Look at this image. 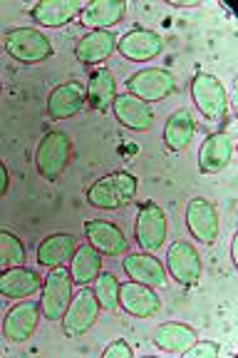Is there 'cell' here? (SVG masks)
Listing matches in <instances>:
<instances>
[{"label": "cell", "instance_id": "31", "mask_svg": "<svg viewBox=\"0 0 238 358\" xmlns=\"http://www.w3.org/2000/svg\"><path fill=\"white\" fill-rule=\"evenodd\" d=\"M102 356H105V358H132L134 351H132V346L124 341V338H114V341H112L110 346L102 351Z\"/></svg>", "mask_w": 238, "mask_h": 358}, {"label": "cell", "instance_id": "24", "mask_svg": "<svg viewBox=\"0 0 238 358\" xmlns=\"http://www.w3.org/2000/svg\"><path fill=\"white\" fill-rule=\"evenodd\" d=\"M75 249H77V241H75L73 234H67V231H57V234L45 236L38 244V264L45 268L65 266L73 259Z\"/></svg>", "mask_w": 238, "mask_h": 358}, {"label": "cell", "instance_id": "28", "mask_svg": "<svg viewBox=\"0 0 238 358\" xmlns=\"http://www.w3.org/2000/svg\"><path fill=\"white\" fill-rule=\"evenodd\" d=\"M94 296L100 311H117L119 308V279L112 271H100L94 279Z\"/></svg>", "mask_w": 238, "mask_h": 358}, {"label": "cell", "instance_id": "7", "mask_svg": "<svg viewBox=\"0 0 238 358\" xmlns=\"http://www.w3.org/2000/svg\"><path fill=\"white\" fill-rule=\"evenodd\" d=\"M169 234V219L166 212L156 204V201H147L137 212V224H134V236L142 252H159Z\"/></svg>", "mask_w": 238, "mask_h": 358}, {"label": "cell", "instance_id": "5", "mask_svg": "<svg viewBox=\"0 0 238 358\" xmlns=\"http://www.w3.org/2000/svg\"><path fill=\"white\" fill-rule=\"evenodd\" d=\"M191 97L209 122H223L228 115V95L223 83L211 73H196L191 80Z\"/></svg>", "mask_w": 238, "mask_h": 358}, {"label": "cell", "instance_id": "8", "mask_svg": "<svg viewBox=\"0 0 238 358\" xmlns=\"http://www.w3.org/2000/svg\"><path fill=\"white\" fill-rule=\"evenodd\" d=\"M100 319V303L94 296L92 289H80L77 294H73L70 306L62 313V331L67 338H80L84 336Z\"/></svg>", "mask_w": 238, "mask_h": 358}, {"label": "cell", "instance_id": "4", "mask_svg": "<svg viewBox=\"0 0 238 358\" xmlns=\"http://www.w3.org/2000/svg\"><path fill=\"white\" fill-rule=\"evenodd\" d=\"M73 276L70 268L55 266L47 271V276L43 279V289H40V313L47 321H60L65 308L70 306L73 299Z\"/></svg>", "mask_w": 238, "mask_h": 358}, {"label": "cell", "instance_id": "17", "mask_svg": "<svg viewBox=\"0 0 238 358\" xmlns=\"http://www.w3.org/2000/svg\"><path fill=\"white\" fill-rule=\"evenodd\" d=\"M112 110H114V117L119 120V124L127 129H134V132H147L154 124V112H151V105L139 97L129 95H117L114 102H112Z\"/></svg>", "mask_w": 238, "mask_h": 358}, {"label": "cell", "instance_id": "15", "mask_svg": "<svg viewBox=\"0 0 238 358\" xmlns=\"http://www.w3.org/2000/svg\"><path fill=\"white\" fill-rule=\"evenodd\" d=\"M84 105H87L84 85L77 80H70V83L52 87L50 97H47V115H50V120H67L75 117Z\"/></svg>", "mask_w": 238, "mask_h": 358}, {"label": "cell", "instance_id": "25", "mask_svg": "<svg viewBox=\"0 0 238 358\" xmlns=\"http://www.w3.org/2000/svg\"><path fill=\"white\" fill-rule=\"evenodd\" d=\"M87 105L97 112H107L112 107L117 97V80H114V73H112L110 67H97L89 73V80H87Z\"/></svg>", "mask_w": 238, "mask_h": 358}, {"label": "cell", "instance_id": "6", "mask_svg": "<svg viewBox=\"0 0 238 358\" xmlns=\"http://www.w3.org/2000/svg\"><path fill=\"white\" fill-rule=\"evenodd\" d=\"M127 92L144 102H161L177 92V78L164 67H144L139 73L129 75Z\"/></svg>", "mask_w": 238, "mask_h": 358}, {"label": "cell", "instance_id": "13", "mask_svg": "<svg viewBox=\"0 0 238 358\" xmlns=\"http://www.w3.org/2000/svg\"><path fill=\"white\" fill-rule=\"evenodd\" d=\"M87 244H92L102 257H124L129 252V241L117 224L107 219H89L84 224Z\"/></svg>", "mask_w": 238, "mask_h": 358}, {"label": "cell", "instance_id": "18", "mask_svg": "<svg viewBox=\"0 0 238 358\" xmlns=\"http://www.w3.org/2000/svg\"><path fill=\"white\" fill-rule=\"evenodd\" d=\"M117 40L112 30H89L75 45V57L84 65H102L117 52Z\"/></svg>", "mask_w": 238, "mask_h": 358}, {"label": "cell", "instance_id": "27", "mask_svg": "<svg viewBox=\"0 0 238 358\" xmlns=\"http://www.w3.org/2000/svg\"><path fill=\"white\" fill-rule=\"evenodd\" d=\"M102 271V254L92 244H80L70 259V276L77 286H87Z\"/></svg>", "mask_w": 238, "mask_h": 358}, {"label": "cell", "instance_id": "21", "mask_svg": "<svg viewBox=\"0 0 238 358\" xmlns=\"http://www.w3.org/2000/svg\"><path fill=\"white\" fill-rule=\"evenodd\" d=\"M43 289V279L38 271L28 266H13L0 271V296L8 299H28Z\"/></svg>", "mask_w": 238, "mask_h": 358}, {"label": "cell", "instance_id": "26", "mask_svg": "<svg viewBox=\"0 0 238 358\" xmlns=\"http://www.w3.org/2000/svg\"><path fill=\"white\" fill-rule=\"evenodd\" d=\"M196 338H199L196 329H191V326H186V324H177V321L161 324L159 329L154 331V346L159 348V351L179 353V356H181Z\"/></svg>", "mask_w": 238, "mask_h": 358}, {"label": "cell", "instance_id": "33", "mask_svg": "<svg viewBox=\"0 0 238 358\" xmlns=\"http://www.w3.org/2000/svg\"><path fill=\"white\" fill-rule=\"evenodd\" d=\"M236 241H238V236H233V241H231V259H233V264L238 266V252H236Z\"/></svg>", "mask_w": 238, "mask_h": 358}, {"label": "cell", "instance_id": "29", "mask_svg": "<svg viewBox=\"0 0 238 358\" xmlns=\"http://www.w3.org/2000/svg\"><path fill=\"white\" fill-rule=\"evenodd\" d=\"M25 262V244L17 234L0 229V271L13 266H22Z\"/></svg>", "mask_w": 238, "mask_h": 358}, {"label": "cell", "instance_id": "10", "mask_svg": "<svg viewBox=\"0 0 238 358\" xmlns=\"http://www.w3.org/2000/svg\"><path fill=\"white\" fill-rule=\"evenodd\" d=\"M186 227L201 244H216L221 236V217L218 209L204 196H194L186 204Z\"/></svg>", "mask_w": 238, "mask_h": 358}, {"label": "cell", "instance_id": "22", "mask_svg": "<svg viewBox=\"0 0 238 358\" xmlns=\"http://www.w3.org/2000/svg\"><path fill=\"white\" fill-rule=\"evenodd\" d=\"M80 13H82L80 0H43L30 10V15L43 28H62L67 22H73Z\"/></svg>", "mask_w": 238, "mask_h": 358}, {"label": "cell", "instance_id": "1", "mask_svg": "<svg viewBox=\"0 0 238 358\" xmlns=\"http://www.w3.org/2000/svg\"><path fill=\"white\" fill-rule=\"evenodd\" d=\"M137 177L129 172H112L107 177L97 179L92 187L87 189V201L92 207L105 209V212H114V209L127 207L129 201L137 194Z\"/></svg>", "mask_w": 238, "mask_h": 358}, {"label": "cell", "instance_id": "19", "mask_svg": "<svg viewBox=\"0 0 238 358\" xmlns=\"http://www.w3.org/2000/svg\"><path fill=\"white\" fill-rule=\"evenodd\" d=\"M233 140L228 132H214L204 140L199 150V169L204 174H221L231 164Z\"/></svg>", "mask_w": 238, "mask_h": 358}, {"label": "cell", "instance_id": "23", "mask_svg": "<svg viewBox=\"0 0 238 358\" xmlns=\"http://www.w3.org/2000/svg\"><path fill=\"white\" fill-rule=\"evenodd\" d=\"M194 132H196V122H194V115L186 110V107H179L169 115L164 124V145L169 152L179 155L184 152L191 140H194Z\"/></svg>", "mask_w": 238, "mask_h": 358}, {"label": "cell", "instance_id": "12", "mask_svg": "<svg viewBox=\"0 0 238 358\" xmlns=\"http://www.w3.org/2000/svg\"><path fill=\"white\" fill-rule=\"evenodd\" d=\"M40 316H43L40 313V303L33 301V299H22V301H17L6 313V319H3V336L10 343H25L35 334V329H38Z\"/></svg>", "mask_w": 238, "mask_h": 358}, {"label": "cell", "instance_id": "30", "mask_svg": "<svg viewBox=\"0 0 238 358\" xmlns=\"http://www.w3.org/2000/svg\"><path fill=\"white\" fill-rule=\"evenodd\" d=\"M221 353V346L216 341H209V338H196L186 351L181 353L184 358H216Z\"/></svg>", "mask_w": 238, "mask_h": 358}, {"label": "cell", "instance_id": "2", "mask_svg": "<svg viewBox=\"0 0 238 358\" xmlns=\"http://www.w3.org/2000/svg\"><path fill=\"white\" fill-rule=\"evenodd\" d=\"M70 159H73V140L60 129L45 134L35 150V167H38L40 177L47 182H57L70 164Z\"/></svg>", "mask_w": 238, "mask_h": 358}, {"label": "cell", "instance_id": "3", "mask_svg": "<svg viewBox=\"0 0 238 358\" xmlns=\"http://www.w3.org/2000/svg\"><path fill=\"white\" fill-rule=\"evenodd\" d=\"M6 52L20 65H38L52 55V43L38 28H13L3 38Z\"/></svg>", "mask_w": 238, "mask_h": 358}, {"label": "cell", "instance_id": "9", "mask_svg": "<svg viewBox=\"0 0 238 358\" xmlns=\"http://www.w3.org/2000/svg\"><path fill=\"white\" fill-rule=\"evenodd\" d=\"M166 274L172 276L177 284L181 286H196L201 279V271H204V264H201L199 249L188 241H174L169 249H166Z\"/></svg>", "mask_w": 238, "mask_h": 358}, {"label": "cell", "instance_id": "16", "mask_svg": "<svg viewBox=\"0 0 238 358\" xmlns=\"http://www.w3.org/2000/svg\"><path fill=\"white\" fill-rule=\"evenodd\" d=\"M124 274L137 284L151 286V289H164L166 286V268L154 254L149 252H137V254H124Z\"/></svg>", "mask_w": 238, "mask_h": 358}, {"label": "cell", "instance_id": "14", "mask_svg": "<svg viewBox=\"0 0 238 358\" xmlns=\"http://www.w3.org/2000/svg\"><path fill=\"white\" fill-rule=\"evenodd\" d=\"M119 306L129 313V316H137V319H149L154 313H159L161 301L156 296V289L144 284H137V281H124L119 284Z\"/></svg>", "mask_w": 238, "mask_h": 358}, {"label": "cell", "instance_id": "32", "mask_svg": "<svg viewBox=\"0 0 238 358\" xmlns=\"http://www.w3.org/2000/svg\"><path fill=\"white\" fill-rule=\"evenodd\" d=\"M8 187H10V174H8V167L3 164V159H0V196L6 194Z\"/></svg>", "mask_w": 238, "mask_h": 358}, {"label": "cell", "instance_id": "34", "mask_svg": "<svg viewBox=\"0 0 238 358\" xmlns=\"http://www.w3.org/2000/svg\"><path fill=\"white\" fill-rule=\"evenodd\" d=\"M0 95H3V83H0Z\"/></svg>", "mask_w": 238, "mask_h": 358}, {"label": "cell", "instance_id": "11", "mask_svg": "<svg viewBox=\"0 0 238 358\" xmlns=\"http://www.w3.org/2000/svg\"><path fill=\"white\" fill-rule=\"evenodd\" d=\"M161 50H164V38L149 28H132L117 40V52L129 62L154 60Z\"/></svg>", "mask_w": 238, "mask_h": 358}, {"label": "cell", "instance_id": "20", "mask_svg": "<svg viewBox=\"0 0 238 358\" xmlns=\"http://www.w3.org/2000/svg\"><path fill=\"white\" fill-rule=\"evenodd\" d=\"M124 13H127L124 0H92L82 6L80 22L89 30H110L117 22L124 20Z\"/></svg>", "mask_w": 238, "mask_h": 358}]
</instances>
